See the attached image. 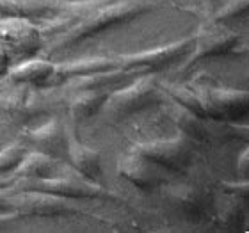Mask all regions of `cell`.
<instances>
[{"label": "cell", "instance_id": "cell-14", "mask_svg": "<svg viewBox=\"0 0 249 233\" xmlns=\"http://www.w3.org/2000/svg\"><path fill=\"white\" fill-rule=\"evenodd\" d=\"M55 70H57V64L47 61V59L27 57L25 61L18 62L16 66H11L5 73V77L15 84L50 88L53 86Z\"/></svg>", "mask_w": 249, "mask_h": 233}, {"label": "cell", "instance_id": "cell-20", "mask_svg": "<svg viewBox=\"0 0 249 233\" xmlns=\"http://www.w3.org/2000/svg\"><path fill=\"white\" fill-rule=\"evenodd\" d=\"M61 0H0V15L15 18H47L59 11Z\"/></svg>", "mask_w": 249, "mask_h": 233}, {"label": "cell", "instance_id": "cell-10", "mask_svg": "<svg viewBox=\"0 0 249 233\" xmlns=\"http://www.w3.org/2000/svg\"><path fill=\"white\" fill-rule=\"evenodd\" d=\"M50 100L36 86H25L15 93H7L4 116L15 123H27L39 116L47 114Z\"/></svg>", "mask_w": 249, "mask_h": 233}, {"label": "cell", "instance_id": "cell-2", "mask_svg": "<svg viewBox=\"0 0 249 233\" xmlns=\"http://www.w3.org/2000/svg\"><path fill=\"white\" fill-rule=\"evenodd\" d=\"M162 94L164 91L160 84L148 73H144L134 78L132 82L114 89V93H109L100 114L112 121H121L162 104Z\"/></svg>", "mask_w": 249, "mask_h": 233}, {"label": "cell", "instance_id": "cell-7", "mask_svg": "<svg viewBox=\"0 0 249 233\" xmlns=\"http://www.w3.org/2000/svg\"><path fill=\"white\" fill-rule=\"evenodd\" d=\"M240 36L235 31L228 29L224 23H210L199 29L194 36V47L185 61V68H191L194 62L207 57H223L237 48Z\"/></svg>", "mask_w": 249, "mask_h": 233}, {"label": "cell", "instance_id": "cell-3", "mask_svg": "<svg viewBox=\"0 0 249 233\" xmlns=\"http://www.w3.org/2000/svg\"><path fill=\"white\" fill-rule=\"evenodd\" d=\"M135 153L148 159L159 167L169 169V171H185L192 164L194 159V144L192 139L185 135H178L173 139H157L135 144Z\"/></svg>", "mask_w": 249, "mask_h": 233}, {"label": "cell", "instance_id": "cell-34", "mask_svg": "<svg viewBox=\"0 0 249 233\" xmlns=\"http://www.w3.org/2000/svg\"><path fill=\"white\" fill-rule=\"evenodd\" d=\"M2 137H4V130L0 128V141H2ZM0 148H2V146H0Z\"/></svg>", "mask_w": 249, "mask_h": 233}, {"label": "cell", "instance_id": "cell-32", "mask_svg": "<svg viewBox=\"0 0 249 233\" xmlns=\"http://www.w3.org/2000/svg\"><path fill=\"white\" fill-rule=\"evenodd\" d=\"M16 217H18V214L16 212L2 214V215H0V223H5V221H11V219H16Z\"/></svg>", "mask_w": 249, "mask_h": 233}, {"label": "cell", "instance_id": "cell-1", "mask_svg": "<svg viewBox=\"0 0 249 233\" xmlns=\"http://www.w3.org/2000/svg\"><path fill=\"white\" fill-rule=\"evenodd\" d=\"M151 5L146 2H137V0H112L107 4L100 5L93 9L89 15H86L82 20H78L75 25L59 34L55 37H50L52 41L45 43L43 50H48V54H59L66 48H71L84 39L107 31L110 27L128 23L137 16L144 15L150 11Z\"/></svg>", "mask_w": 249, "mask_h": 233}, {"label": "cell", "instance_id": "cell-31", "mask_svg": "<svg viewBox=\"0 0 249 233\" xmlns=\"http://www.w3.org/2000/svg\"><path fill=\"white\" fill-rule=\"evenodd\" d=\"M5 100H7V93H4V89L0 91V118H4L5 112Z\"/></svg>", "mask_w": 249, "mask_h": 233}, {"label": "cell", "instance_id": "cell-25", "mask_svg": "<svg viewBox=\"0 0 249 233\" xmlns=\"http://www.w3.org/2000/svg\"><path fill=\"white\" fill-rule=\"evenodd\" d=\"M248 5L249 0H230L228 4L215 15V21L217 23H228L231 20H237L239 16L248 13Z\"/></svg>", "mask_w": 249, "mask_h": 233}, {"label": "cell", "instance_id": "cell-29", "mask_svg": "<svg viewBox=\"0 0 249 233\" xmlns=\"http://www.w3.org/2000/svg\"><path fill=\"white\" fill-rule=\"evenodd\" d=\"M11 68V54L9 50L0 43V77H5L7 70Z\"/></svg>", "mask_w": 249, "mask_h": 233}, {"label": "cell", "instance_id": "cell-21", "mask_svg": "<svg viewBox=\"0 0 249 233\" xmlns=\"http://www.w3.org/2000/svg\"><path fill=\"white\" fill-rule=\"evenodd\" d=\"M59 162L50 155H45L41 151H27L21 162L16 166L15 176L25 178V180H43V178H50V176L59 173Z\"/></svg>", "mask_w": 249, "mask_h": 233}, {"label": "cell", "instance_id": "cell-30", "mask_svg": "<svg viewBox=\"0 0 249 233\" xmlns=\"http://www.w3.org/2000/svg\"><path fill=\"white\" fill-rule=\"evenodd\" d=\"M240 167H242V175H244V178H248V150H244V153H242V161L239 162Z\"/></svg>", "mask_w": 249, "mask_h": 233}, {"label": "cell", "instance_id": "cell-19", "mask_svg": "<svg viewBox=\"0 0 249 233\" xmlns=\"http://www.w3.org/2000/svg\"><path fill=\"white\" fill-rule=\"evenodd\" d=\"M114 68H123L120 57H89L66 62V64H57L53 86L71 80V78L86 77V75H93V73L105 72V70H114Z\"/></svg>", "mask_w": 249, "mask_h": 233}, {"label": "cell", "instance_id": "cell-9", "mask_svg": "<svg viewBox=\"0 0 249 233\" xmlns=\"http://www.w3.org/2000/svg\"><path fill=\"white\" fill-rule=\"evenodd\" d=\"M32 183H23V191H43L55 196L68 197V199H93V197H104L107 192L94 181L84 178L80 173L77 176L53 175L43 180H25Z\"/></svg>", "mask_w": 249, "mask_h": 233}, {"label": "cell", "instance_id": "cell-12", "mask_svg": "<svg viewBox=\"0 0 249 233\" xmlns=\"http://www.w3.org/2000/svg\"><path fill=\"white\" fill-rule=\"evenodd\" d=\"M25 144L27 148L41 151L57 161H64L68 157V132L64 125L57 118H53L39 128L27 132Z\"/></svg>", "mask_w": 249, "mask_h": 233}, {"label": "cell", "instance_id": "cell-28", "mask_svg": "<svg viewBox=\"0 0 249 233\" xmlns=\"http://www.w3.org/2000/svg\"><path fill=\"white\" fill-rule=\"evenodd\" d=\"M9 212H13L9 187H0V215H2V214H9Z\"/></svg>", "mask_w": 249, "mask_h": 233}, {"label": "cell", "instance_id": "cell-5", "mask_svg": "<svg viewBox=\"0 0 249 233\" xmlns=\"http://www.w3.org/2000/svg\"><path fill=\"white\" fill-rule=\"evenodd\" d=\"M0 43L9 50L11 55L34 57L45 48L47 41L39 27L31 23V20L4 16L0 20Z\"/></svg>", "mask_w": 249, "mask_h": 233}, {"label": "cell", "instance_id": "cell-26", "mask_svg": "<svg viewBox=\"0 0 249 233\" xmlns=\"http://www.w3.org/2000/svg\"><path fill=\"white\" fill-rule=\"evenodd\" d=\"M239 208H240L239 197H235L233 201L228 205V208H224V212L221 214V219L224 221V224H226V226H230L231 230L239 228L240 223L244 221V214L246 212L239 214Z\"/></svg>", "mask_w": 249, "mask_h": 233}, {"label": "cell", "instance_id": "cell-15", "mask_svg": "<svg viewBox=\"0 0 249 233\" xmlns=\"http://www.w3.org/2000/svg\"><path fill=\"white\" fill-rule=\"evenodd\" d=\"M107 2H112V0H80V2H70V4H62L61 2L59 11L53 15L52 21H48L47 25H43L39 29L45 41L62 34L66 29L75 25L78 20H82L84 16L89 15L93 9L107 4Z\"/></svg>", "mask_w": 249, "mask_h": 233}, {"label": "cell", "instance_id": "cell-16", "mask_svg": "<svg viewBox=\"0 0 249 233\" xmlns=\"http://www.w3.org/2000/svg\"><path fill=\"white\" fill-rule=\"evenodd\" d=\"M139 75H144L142 70H132V68H114L105 72L86 75V77L71 78L73 91H107V89H118L124 84L132 82Z\"/></svg>", "mask_w": 249, "mask_h": 233}, {"label": "cell", "instance_id": "cell-4", "mask_svg": "<svg viewBox=\"0 0 249 233\" xmlns=\"http://www.w3.org/2000/svg\"><path fill=\"white\" fill-rule=\"evenodd\" d=\"M201 96L207 118L217 123H239L248 118L249 94L248 91L223 88H201L197 89Z\"/></svg>", "mask_w": 249, "mask_h": 233}, {"label": "cell", "instance_id": "cell-22", "mask_svg": "<svg viewBox=\"0 0 249 233\" xmlns=\"http://www.w3.org/2000/svg\"><path fill=\"white\" fill-rule=\"evenodd\" d=\"M107 96L109 91H80V94L70 102V114L73 121H84L100 114Z\"/></svg>", "mask_w": 249, "mask_h": 233}, {"label": "cell", "instance_id": "cell-33", "mask_svg": "<svg viewBox=\"0 0 249 233\" xmlns=\"http://www.w3.org/2000/svg\"><path fill=\"white\" fill-rule=\"evenodd\" d=\"M11 183H13V180H7V178L0 175V187H11Z\"/></svg>", "mask_w": 249, "mask_h": 233}, {"label": "cell", "instance_id": "cell-13", "mask_svg": "<svg viewBox=\"0 0 249 233\" xmlns=\"http://www.w3.org/2000/svg\"><path fill=\"white\" fill-rule=\"evenodd\" d=\"M160 169L162 167L141 157L135 151L121 157L118 162V173L142 191H153L166 183V176L162 175Z\"/></svg>", "mask_w": 249, "mask_h": 233}, {"label": "cell", "instance_id": "cell-17", "mask_svg": "<svg viewBox=\"0 0 249 233\" xmlns=\"http://www.w3.org/2000/svg\"><path fill=\"white\" fill-rule=\"evenodd\" d=\"M68 161L77 173L91 181L102 180V157L96 150L82 144L77 135H68Z\"/></svg>", "mask_w": 249, "mask_h": 233}, {"label": "cell", "instance_id": "cell-35", "mask_svg": "<svg viewBox=\"0 0 249 233\" xmlns=\"http://www.w3.org/2000/svg\"><path fill=\"white\" fill-rule=\"evenodd\" d=\"M0 91H2V88H0Z\"/></svg>", "mask_w": 249, "mask_h": 233}, {"label": "cell", "instance_id": "cell-23", "mask_svg": "<svg viewBox=\"0 0 249 233\" xmlns=\"http://www.w3.org/2000/svg\"><path fill=\"white\" fill-rule=\"evenodd\" d=\"M162 91H166L169 94V98L173 102L180 104L182 107H185L187 110L194 112L196 116L203 119L207 118V110H205V105H203V100L197 93V89L191 88V86H178V84H169V86H160Z\"/></svg>", "mask_w": 249, "mask_h": 233}, {"label": "cell", "instance_id": "cell-11", "mask_svg": "<svg viewBox=\"0 0 249 233\" xmlns=\"http://www.w3.org/2000/svg\"><path fill=\"white\" fill-rule=\"evenodd\" d=\"M171 203L187 221L205 223L213 210V194L201 185H180L169 196Z\"/></svg>", "mask_w": 249, "mask_h": 233}, {"label": "cell", "instance_id": "cell-27", "mask_svg": "<svg viewBox=\"0 0 249 233\" xmlns=\"http://www.w3.org/2000/svg\"><path fill=\"white\" fill-rule=\"evenodd\" d=\"M223 189L228 191L230 196L233 197H242V199H248V191H249V183L248 181H242V183H223Z\"/></svg>", "mask_w": 249, "mask_h": 233}, {"label": "cell", "instance_id": "cell-8", "mask_svg": "<svg viewBox=\"0 0 249 233\" xmlns=\"http://www.w3.org/2000/svg\"><path fill=\"white\" fill-rule=\"evenodd\" d=\"M11 207L13 212L27 217H61L77 212L68 197L43 191L11 192Z\"/></svg>", "mask_w": 249, "mask_h": 233}, {"label": "cell", "instance_id": "cell-6", "mask_svg": "<svg viewBox=\"0 0 249 233\" xmlns=\"http://www.w3.org/2000/svg\"><path fill=\"white\" fill-rule=\"evenodd\" d=\"M192 47H194V37H185V39L169 43V45H162V47L142 50V52L126 54V55H118V57L123 68L142 70L144 73L160 72L182 61L185 55L192 52Z\"/></svg>", "mask_w": 249, "mask_h": 233}, {"label": "cell", "instance_id": "cell-24", "mask_svg": "<svg viewBox=\"0 0 249 233\" xmlns=\"http://www.w3.org/2000/svg\"><path fill=\"white\" fill-rule=\"evenodd\" d=\"M27 151H29V148L23 143H15V144H7L4 148H0V175L15 171Z\"/></svg>", "mask_w": 249, "mask_h": 233}, {"label": "cell", "instance_id": "cell-18", "mask_svg": "<svg viewBox=\"0 0 249 233\" xmlns=\"http://www.w3.org/2000/svg\"><path fill=\"white\" fill-rule=\"evenodd\" d=\"M166 114L175 123V126L189 139L197 141V143H207L212 137V132L207 126L208 119L199 118V116L187 110L185 107H182V105L173 102V100L171 104L166 105Z\"/></svg>", "mask_w": 249, "mask_h": 233}]
</instances>
